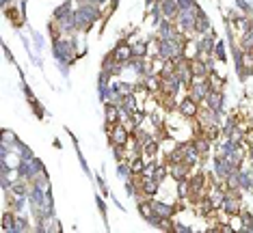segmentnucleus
<instances>
[{
	"mask_svg": "<svg viewBox=\"0 0 253 233\" xmlns=\"http://www.w3.org/2000/svg\"><path fill=\"white\" fill-rule=\"evenodd\" d=\"M199 102L192 100L190 95H186L182 102L178 104V112L182 115L184 119H197V115H199Z\"/></svg>",
	"mask_w": 253,
	"mask_h": 233,
	"instance_id": "obj_1",
	"label": "nucleus"
},
{
	"mask_svg": "<svg viewBox=\"0 0 253 233\" xmlns=\"http://www.w3.org/2000/svg\"><path fill=\"white\" fill-rule=\"evenodd\" d=\"M160 11H162V18L164 20H175L180 13V4L178 0H162L160 2Z\"/></svg>",
	"mask_w": 253,
	"mask_h": 233,
	"instance_id": "obj_2",
	"label": "nucleus"
},
{
	"mask_svg": "<svg viewBox=\"0 0 253 233\" xmlns=\"http://www.w3.org/2000/svg\"><path fill=\"white\" fill-rule=\"evenodd\" d=\"M115 58H117L119 63H128V61H132V58H134V52H132V46L130 43H119L117 48H115Z\"/></svg>",
	"mask_w": 253,
	"mask_h": 233,
	"instance_id": "obj_3",
	"label": "nucleus"
},
{
	"mask_svg": "<svg viewBox=\"0 0 253 233\" xmlns=\"http://www.w3.org/2000/svg\"><path fill=\"white\" fill-rule=\"evenodd\" d=\"M152 207L156 216H160V218H171L175 214V207L173 205H167V203H158V201H152Z\"/></svg>",
	"mask_w": 253,
	"mask_h": 233,
	"instance_id": "obj_4",
	"label": "nucleus"
},
{
	"mask_svg": "<svg viewBox=\"0 0 253 233\" xmlns=\"http://www.w3.org/2000/svg\"><path fill=\"white\" fill-rule=\"evenodd\" d=\"M210 30H212L210 28V20H208V15L201 11V13L197 15V22H195V32L197 35H203V32H210Z\"/></svg>",
	"mask_w": 253,
	"mask_h": 233,
	"instance_id": "obj_5",
	"label": "nucleus"
},
{
	"mask_svg": "<svg viewBox=\"0 0 253 233\" xmlns=\"http://www.w3.org/2000/svg\"><path fill=\"white\" fill-rule=\"evenodd\" d=\"M15 231H29V223L20 216H15Z\"/></svg>",
	"mask_w": 253,
	"mask_h": 233,
	"instance_id": "obj_6",
	"label": "nucleus"
},
{
	"mask_svg": "<svg viewBox=\"0 0 253 233\" xmlns=\"http://www.w3.org/2000/svg\"><path fill=\"white\" fill-rule=\"evenodd\" d=\"M173 231H175V233H189L190 229H189L186 225H173Z\"/></svg>",
	"mask_w": 253,
	"mask_h": 233,
	"instance_id": "obj_7",
	"label": "nucleus"
}]
</instances>
